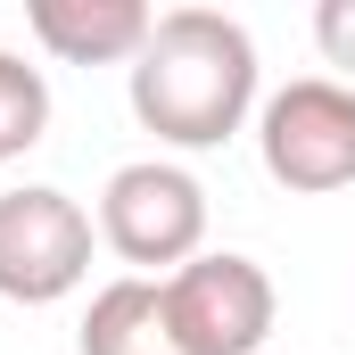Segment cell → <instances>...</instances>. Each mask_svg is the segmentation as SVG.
<instances>
[{"instance_id":"obj_4","label":"cell","mask_w":355,"mask_h":355,"mask_svg":"<svg viewBox=\"0 0 355 355\" xmlns=\"http://www.w3.org/2000/svg\"><path fill=\"white\" fill-rule=\"evenodd\" d=\"M91 248H99V223L67 190H50V182L0 190V297L8 306L75 297L91 281Z\"/></svg>"},{"instance_id":"obj_8","label":"cell","mask_w":355,"mask_h":355,"mask_svg":"<svg viewBox=\"0 0 355 355\" xmlns=\"http://www.w3.org/2000/svg\"><path fill=\"white\" fill-rule=\"evenodd\" d=\"M50 132V83L42 67H25L17 50H0V166H17L25 149H42Z\"/></svg>"},{"instance_id":"obj_3","label":"cell","mask_w":355,"mask_h":355,"mask_svg":"<svg viewBox=\"0 0 355 355\" xmlns=\"http://www.w3.org/2000/svg\"><path fill=\"white\" fill-rule=\"evenodd\" d=\"M257 157L289 198H331L355 182V91L339 75H297L257 99Z\"/></svg>"},{"instance_id":"obj_2","label":"cell","mask_w":355,"mask_h":355,"mask_svg":"<svg viewBox=\"0 0 355 355\" xmlns=\"http://www.w3.org/2000/svg\"><path fill=\"white\" fill-rule=\"evenodd\" d=\"M99 240L141 272L166 281L190 257H207V182L174 157H132L99 182Z\"/></svg>"},{"instance_id":"obj_6","label":"cell","mask_w":355,"mask_h":355,"mask_svg":"<svg viewBox=\"0 0 355 355\" xmlns=\"http://www.w3.org/2000/svg\"><path fill=\"white\" fill-rule=\"evenodd\" d=\"M25 25L58 67H132L157 33V8L149 0H33Z\"/></svg>"},{"instance_id":"obj_1","label":"cell","mask_w":355,"mask_h":355,"mask_svg":"<svg viewBox=\"0 0 355 355\" xmlns=\"http://www.w3.org/2000/svg\"><path fill=\"white\" fill-rule=\"evenodd\" d=\"M124 99L157 149H223L257 116V33L223 8H166L124 67Z\"/></svg>"},{"instance_id":"obj_9","label":"cell","mask_w":355,"mask_h":355,"mask_svg":"<svg viewBox=\"0 0 355 355\" xmlns=\"http://www.w3.org/2000/svg\"><path fill=\"white\" fill-rule=\"evenodd\" d=\"M314 50H322V67H339V83L355 91V0H322V8H314Z\"/></svg>"},{"instance_id":"obj_5","label":"cell","mask_w":355,"mask_h":355,"mask_svg":"<svg viewBox=\"0 0 355 355\" xmlns=\"http://www.w3.org/2000/svg\"><path fill=\"white\" fill-rule=\"evenodd\" d=\"M157 289H166V322L190 355H257L272 339V314H281L272 272L240 248H207L182 272H166Z\"/></svg>"},{"instance_id":"obj_7","label":"cell","mask_w":355,"mask_h":355,"mask_svg":"<svg viewBox=\"0 0 355 355\" xmlns=\"http://www.w3.org/2000/svg\"><path fill=\"white\" fill-rule=\"evenodd\" d=\"M75 347L83 355H190L174 339V322H166V289L141 281V272L91 289V314H83V339Z\"/></svg>"}]
</instances>
